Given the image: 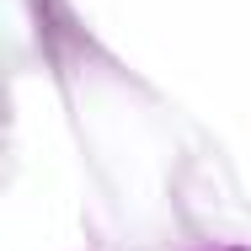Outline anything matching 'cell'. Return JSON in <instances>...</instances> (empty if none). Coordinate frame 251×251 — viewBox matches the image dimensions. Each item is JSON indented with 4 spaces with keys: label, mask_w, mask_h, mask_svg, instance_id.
<instances>
[{
    "label": "cell",
    "mask_w": 251,
    "mask_h": 251,
    "mask_svg": "<svg viewBox=\"0 0 251 251\" xmlns=\"http://www.w3.org/2000/svg\"><path fill=\"white\" fill-rule=\"evenodd\" d=\"M225 251H246V246H225Z\"/></svg>",
    "instance_id": "obj_1"
}]
</instances>
